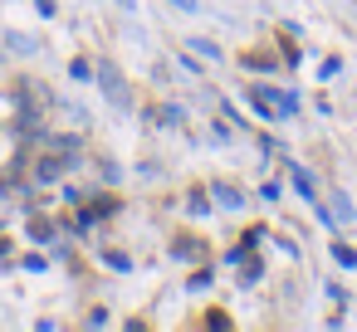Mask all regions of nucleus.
I'll list each match as a JSON object with an SVG mask.
<instances>
[{"instance_id":"obj_1","label":"nucleus","mask_w":357,"mask_h":332,"mask_svg":"<svg viewBox=\"0 0 357 332\" xmlns=\"http://www.w3.org/2000/svg\"><path fill=\"white\" fill-rule=\"evenodd\" d=\"M93 79H98V84H103V93H108V98H113V103H128V84H123V79H118V69H113V64H103V69H98V74H93Z\"/></svg>"},{"instance_id":"obj_2","label":"nucleus","mask_w":357,"mask_h":332,"mask_svg":"<svg viewBox=\"0 0 357 332\" xmlns=\"http://www.w3.org/2000/svg\"><path fill=\"white\" fill-rule=\"evenodd\" d=\"M64 166H74V161H69V157H40V161H35V181H54Z\"/></svg>"},{"instance_id":"obj_3","label":"nucleus","mask_w":357,"mask_h":332,"mask_svg":"<svg viewBox=\"0 0 357 332\" xmlns=\"http://www.w3.org/2000/svg\"><path fill=\"white\" fill-rule=\"evenodd\" d=\"M294 186H298V191H303L308 200H318V191H313V176H308L303 166H294Z\"/></svg>"},{"instance_id":"obj_4","label":"nucleus","mask_w":357,"mask_h":332,"mask_svg":"<svg viewBox=\"0 0 357 332\" xmlns=\"http://www.w3.org/2000/svg\"><path fill=\"white\" fill-rule=\"evenodd\" d=\"M215 200H220L225 210H240V191H230V186H215Z\"/></svg>"},{"instance_id":"obj_5","label":"nucleus","mask_w":357,"mask_h":332,"mask_svg":"<svg viewBox=\"0 0 357 332\" xmlns=\"http://www.w3.org/2000/svg\"><path fill=\"white\" fill-rule=\"evenodd\" d=\"M69 74H74L79 84H89V79H93V64H89V59H74V64H69Z\"/></svg>"},{"instance_id":"obj_6","label":"nucleus","mask_w":357,"mask_h":332,"mask_svg":"<svg viewBox=\"0 0 357 332\" xmlns=\"http://www.w3.org/2000/svg\"><path fill=\"white\" fill-rule=\"evenodd\" d=\"M30 235H35L40 244H50V239H54V225H50V220H35V225H30Z\"/></svg>"},{"instance_id":"obj_7","label":"nucleus","mask_w":357,"mask_h":332,"mask_svg":"<svg viewBox=\"0 0 357 332\" xmlns=\"http://www.w3.org/2000/svg\"><path fill=\"white\" fill-rule=\"evenodd\" d=\"M333 259H337V264H347V269H357V254H352L347 244H333Z\"/></svg>"},{"instance_id":"obj_8","label":"nucleus","mask_w":357,"mask_h":332,"mask_svg":"<svg viewBox=\"0 0 357 332\" xmlns=\"http://www.w3.org/2000/svg\"><path fill=\"white\" fill-rule=\"evenodd\" d=\"M240 283H245V288H250V283H259V264H255V259H245V274H240Z\"/></svg>"}]
</instances>
